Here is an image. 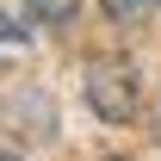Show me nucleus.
Masks as SVG:
<instances>
[{
	"label": "nucleus",
	"instance_id": "1",
	"mask_svg": "<svg viewBox=\"0 0 161 161\" xmlns=\"http://www.w3.org/2000/svg\"><path fill=\"white\" fill-rule=\"evenodd\" d=\"M136 99H142V80H136L130 62H93V68H87V105H93L105 124H130Z\"/></svg>",
	"mask_w": 161,
	"mask_h": 161
},
{
	"label": "nucleus",
	"instance_id": "2",
	"mask_svg": "<svg viewBox=\"0 0 161 161\" xmlns=\"http://www.w3.org/2000/svg\"><path fill=\"white\" fill-rule=\"evenodd\" d=\"M99 6H105V19H118V25H130V19H142V13H149L155 0H99Z\"/></svg>",
	"mask_w": 161,
	"mask_h": 161
},
{
	"label": "nucleus",
	"instance_id": "3",
	"mask_svg": "<svg viewBox=\"0 0 161 161\" xmlns=\"http://www.w3.org/2000/svg\"><path fill=\"white\" fill-rule=\"evenodd\" d=\"M75 0H31V19H68Z\"/></svg>",
	"mask_w": 161,
	"mask_h": 161
},
{
	"label": "nucleus",
	"instance_id": "4",
	"mask_svg": "<svg viewBox=\"0 0 161 161\" xmlns=\"http://www.w3.org/2000/svg\"><path fill=\"white\" fill-rule=\"evenodd\" d=\"M155 136H161V93H155Z\"/></svg>",
	"mask_w": 161,
	"mask_h": 161
},
{
	"label": "nucleus",
	"instance_id": "5",
	"mask_svg": "<svg viewBox=\"0 0 161 161\" xmlns=\"http://www.w3.org/2000/svg\"><path fill=\"white\" fill-rule=\"evenodd\" d=\"M0 161H19V155H0Z\"/></svg>",
	"mask_w": 161,
	"mask_h": 161
},
{
	"label": "nucleus",
	"instance_id": "6",
	"mask_svg": "<svg viewBox=\"0 0 161 161\" xmlns=\"http://www.w3.org/2000/svg\"><path fill=\"white\" fill-rule=\"evenodd\" d=\"M105 161H124V155H105Z\"/></svg>",
	"mask_w": 161,
	"mask_h": 161
}]
</instances>
